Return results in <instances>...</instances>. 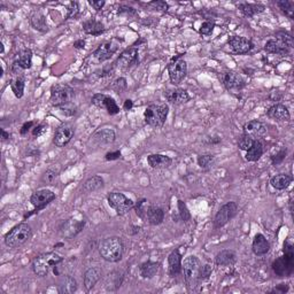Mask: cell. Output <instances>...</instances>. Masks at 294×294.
I'll return each instance as SVG.
<instances>
[{"label": "cell", "instance_id": "6da1fadb", "mask_svg": "<svg viewBox=\"0 0 294 294\" xmlns=\"http://www.w3.org/2000/svg\"><path fill=\"white\" fill-rule=\"evenodd\" d=\"M75 99V90L69 85L54 84L51 88L50 101L54 107L59 108L63 114L72 116L76 113L75 106H72V101Z\"/></svg>", "mask_w": 294, "mask_h": 294}, {"label": "cell", "instance_id": "7a4b0ae2", "mask_svg": "<svg viewBox=\"0 0 294 294\" xmlns=\"http://www.w3.org/2000/svg\"><path fill=\"white\" fill-rule=\"evenodd\" d=\"M62 262V256L59 255V254L56 252H51L42 254V255L36 257V259L32 261L31 268L32 271L37 276H39V277H46L51 270H53L56 275H59L58 267Z\"/></svg>", "mask_w": 294, "mask_h": 294}, {"label": "cell", "instance_id": "3957f363", "mask_svg": "<svg viewBox=\"0 0 294 294\" xmlns=\"http://www.w3.org/2000/svg\"><path fill=\"white\" fill-rule=\"evenodd\" d=\"M272 271L277 277L285 278L291 277L294 271V252L293 245L290 240L284 242L283 255L279 256L272 262Z\"/></svg>", "mask_w": 294, "mask_h": 294}, {"label": "cell", "instance_id": "277c9868", "mask_svg": "<svg viewBox=\"0 0 294 294\" xmlns=\"http://www.w3.org/2000/svg\"><path fill=\"white\" fill-rule=\"evenodd\" d=\"M99 254L107 262H118L124 254V244L119 237H107L99 244Z\"/></svg>", "mask_w": 294, "mask_h": 294}, {"label": "cell", "instance_id": "5b68a950", "mask_svg": "<svg viewBox=\"0 0 294 294\" xmlns=\"http://www.w3.org/2000/svg\"><path fill=\"white\" fill-rule=\"evenodd\" d=\"M200 268V260L194 255H188L184 262H181V272L184 275V282L188 292H194L200 283V279H199Z\"/></svg>", "mask_w": 294, "mask_h": 294}, {"label": "cell", "instance_id": "8992f818", "mask_svg": "<svg viewBox=\"0 0 294 294\" xmlns=\"http://www.w3.org/2000/svg\"><path fill=\"white\" fill-rule=\"evenodd\" d=\"M32 237V228L28 223H20L5 235V244L9 248H19Z\"/></svg>", "mask_w": 294, "mask_h": 294}, {"label": "cell", "instance_id": "52a82bcc", "mask_svg": "<svg viewBox=\"0 0 294 294\" xmlns=\"http://www.w3.org/2000/svg\"><path fill=\"white\" fill-rule=\"evenodd\" d=\"M169 114L167 104H151L144 112L145 123L152 128H162Z\"/></svg>", "mask_w": 294, "mask_h": 294}, {"label": "cell", "instance_id": "ba28073f", "mask_svg": "<svg viewBox=\"0 0 294 294\" xmlns=\"http://www.w3.org/2000/svg\"><path fill=\"white\" fill-rule=\"evenodd\" d=\"M183 56L184 54H178L174 57L167 66L170 83L173 85H179L187 76V63L183 59Z\"/></svg>", "mask_w": 294, "mask_h": 294}, {"label": "cell", "instance_id": "9c48e42d", "mask_svg": "<svg viewBox=\"0 0 294 294\" xmlns=\"http://www.w3.org/2000/svg\"><path fill=\"white\" fill-rule=\"evenodd\" d=\"M57 195L54 193L53 191L49 190V188H42V190H38L32 193V195L30 197V202L31 205L35 207V209L32 210L31 213H28L24 215V221L28 219V217H30L32 214H36L38 213L39 210L44 209L47 205H50L51 202L56 200Z\"/></svg>", "mask_w": 294, "mask_h": 294}, {"label": "cell", "instance_id": "30bf717a", "mask_svg": "<svg viewBox=\"0 0 294 294\" xmlns=\"http://www.w3.org/2000/svg\"><path fill=\"white\" fill-rule=\"evenodd\" d=\"M107 202L119 216L125 215L135 207V202L119 192H112L107 195Z\"/></svg>", "mask_w": 294, "mask_h": 294}, {"label": "cell", "instance_id": "8fae6325", "mask_svg": "<svg viewBox=\"0 0 294 294\" xmlns=\"http://www.w3.org/2000/svg\"><path fill=\"white\" fill-rule=\"evenodd\" d=\"M238 213V205L234 201H229L226 205H223L219 209V212L216 213L215 217H214V229L223 228L224 226L230 222L234 217L237 215Z\"/></svg>", "mask_w": 294, "mask_h": 294}, {"label": "cell", "instance_id": "7c38bea8", "mask_svg": "<svg viewBox=\"0 0 294 294\" xmlns=\"http://www.w3.org/2000/svg\"><path fill=\"white\" fill-rule=\"evenodd\" d=\"M220 78L224 88L230 92H237V91H240L246 86V81L242 78V76L234 70L222 72Z\"/></svg>", "mask_w": 294, "mask_h": 294}, {"label": "cell", "instance_id": "4fadbf2b", "mask_svg": "<svg viewBox=\"0 0 294 294\" xmlns=\"http://www.w3.org/2000/svg\"><path fill=\"white\" fill-rule=\"evenodd\" d=\"M75 135V126L71 123H62L59 125L54 132L53 144L57 147H64L67 144L70 143L72 137Z\"/></svg>", "mask_w": 294, "mask_h": 294}, {"label": "cell", "instance_id": "5bb4252c", "mask_svg": "<svg viewBox=\"0 0 294 294\" xmlns=\"http://www.w3.org/2000/svg\"><path fill=\"white\" fill-rule=\"evenodd\" d=\"M92 104L98 108H101V110H106L107 113L110 115H116L119 113V107L116 104L114 98L111 96H107V94L104 93H96L93 94Z\"/></svg>", "mask_w": 294, "mask_h": 294}, {"label": "cell", "instance_id": "9a60e30c", "mask_svg": "<svg viewBox=\"0 0 294 294\" xmlns=\"http://www.w3.org/2000/svg\"><path fill=\"white\" fill-rule=\"evenodd\" d=\"M32 66V51L30 49H24L17 53L13 62L12 70L14 75L20 76L21 71L25 69H30Z\"/></svg>", "mask_w": 294, "mask_h": 294}, {"label": "cell", "instance_id": "2e32d148", "mask_svg": "<svg viewBox=\"0 0 294 294\" xmlns=\"http://www.w3.org/2000/svg\"><path fill=\"white\" fill-rule=\"evenodd\" d=\"M118 44L116 43L115 39L113 41L104 42L97 47V50L93 52V57L99 61V62H104V61L110 60L114 54L118 52Z\"/></svg>", "mask_w": 294, "mask_h": 294}, {"label": "cell", "instance_id": "e0dca14e", "mask_svg": "<svg viewBox=\"0 0 294 294\" xmlns=\"http://www.w3.org/2000/svg\"><path fill=\"white\" fill-rule=\"evenodd\" d=\"M166 100L169 104L174 105V106H179V105L186 104L191 100V96L188 94L186 90L180 88H174V89H167L163 92Z\"/></svg>", "mask_w": 294, "mask_h": 294}, {"label": "cell", "instance_id": "ac0fdd59", "mask_svg": "<svg viewBox=\"0 0 294 294\" xmlns=\"http://www.w3.org/2000/svg\"><path fill=\"white\" fill-rule=\"evenodd\" d=\"M228 43L232 51L235 54H240V56L249 53L254 49L253 42L246 37H241V36H232L229 38Z\"/></svg>", "mask_w": 294, "mask_h": 294}, {"label": "cell", "instance_id": "d6986e66", "mask_svg": "<svg viewBox=\"0 0 294 294\" xmlns=\"http://www.w3.org/2000/svg\"><path fill=\"white\" fill-rule=\"evenodd\" d=\"M138 56H139V51L136 46H131L129 49L119 54L118 58V61H116V64H118L119 67L122 68H129L131 67L132 64L138 63Z\"/></svg>", "mask_w": 294, "mask_h": 294}, {"label": "cell", "instance_id": "ffe728a7", "mask_svg": "<svg viewBox=\"0 0 294 294\" xmlns=\"http://www.w3.org/2000/svg\"><path fill=\"white\" fill-rule=\"evenodd\" d=\"M244 133L250 136L254 139H259L262 138L267 133V125L264 123L257 121V119H253V121H248L244 124Z\"/></svg>", "mask_w": 294, "mask_h": 294}, {"label": "cell", "instance_id": "44dd1931", "mask_svg": "<svg viewBox=\"0 0 294 294\" xmlns=\"http://www.w3.org/2000/svg\"><path fill=\"white\" fill-rule=\"evenodd\" d=\"M268 118L277 122H289L291 119L289 108L283 104H276L267 112Z\"/></svg>", "mask_w": 294, "mask_h": 294}, {"label": "cell", "instance_id": "7402d4cb", "mask_svg": "<svg viewBox=\"0 0 294 294\" xmlns=\"http://www.w3.org/2000/svg\"><path fill=\"white\" fill-rule=\"evenodd\" d=\"M85 222L84 221H76V220H68L62 223L60 228V232L62 235L67 238H72L77 235L83 229H84Z\"/></svg>", "mask_w": 294, "mask_h": 294}, {"label": "cell", "instance_id": "603a6c76", "mask_svg": "<svg viewBox=\"0 0 294 294\" xmlns=\"http://www.w3.org/2000/svg\"><path fill=\"white\" fill-rule=\"evenodd\" d=\"M181 254L178 248L174 249L168 256V272L170 277H177L179 274H181Z\"/></svg>", "mask_w": 294, "mask_h": 294}, {"label": "cell", "instance_id": "cb8c5ba5", "mask_svg": "<svg viewBox=\"0 0 294 294\" xmlns=\"http://www.w3.org/2000/svg\"><path fill=\"white\" fill-rule=\"evenodd\" d=\"M271 248L270 242L262 234H256L252 242V250L256 256H263L269 253Z\"/></svg>", "mask_w": 294, "mask_h": 294}, {"label": "cell", "instance_id": "d4e9b609", "mask_svg": "<svg viewBox=\"0 0 294 294\" xmlns=\"http://www.w3.org/2000/svg\"><path fill=\"white\" fill-rule=\"evenodd\" d=\"M291 47H289L285 43L279 39H269L264 45V51L269 54H278V56H286L291 52Z\"/></svg>", "mask_w": 294, "mask_h": 294}, {"label": "cell", "instance_id": "484cf974", "mask_svg": "<svg viewBox=\"0 0 294 294\" xmlns=\"http://www.w3.org/2000/svg\"><path fill=\"white\" fill-rule=\"evenodd\" d=\"M29 22H30V25L35 30L42 32V34H45V32L49 31V24H47L46 16L42 10H35V12H32L30 17H29Z\"/></svg>", "mask_w": 294, "mask_h": 294}, {"label": "cell", "instance_id": "4316f807", "mask_svg": "<svg viewBox=\"0 0 294 294\" xmlns=\"http://www.w3.org/2000/svg\"><path fill=\"white\" fill-rule=\"evenodd\" d=\"M115 131L113 129H108V128H104V129H99L98 131L94 132V135L92 136V140L93 143H96L97 145H108L112 144L115 141Z\"/></svg>", "mask_w": 294, "mask_h": 294}, {"label": "cell", "instance_id": "83f0119b", "mask_svg": "<svg viewBox=\"0 0 294 294\" xmlns=\"http://www.w3.org/2000/svg\"><path fill=\"white\" fill-rule=\"evenodd\" d=\"M165 221V210L160 206L157 205H150L147 209V216L146 222H148L151 226H160Z\"/></svg>", "mask_w": 294, "mask_h": 294}, {"label": "cell", "instance_id": "f1b7e54d", "mask_svg": "<svg viewBox=\"0 0 294 294\" xmlns=\"http://www.w3.org/2000/svg\"><path fill=\"white\" fill-rule=\"evenodd\" d=\"M147 163L153 169H166L172 166L173 159L168 155L151 154L147 157Z\"/></svg>", "mask_w": 294, "mask_h": 294}, {"label": "cell", "instance_id": "f546056e", "mask_svg": "<svg viewBox=\"0 0 294 294\" xmlns=\"http://www.w3.org/2000/svg\"><path fill=\"white\" fill-rule=\"evenodd\" d=\"M237 262V254L231 249H223L217 253L215 263L219 267H231Z\"/></svg>", "mask_w": 294, "mask_h": 294}, {"label": "cell", "instance_id": "4dcf8cb0", "mask_svg": "<svg viewBox=\"0 0 294 294\" xmlns=\"http://www.w3.org/2000/svg\"><path fill=\"white\" fill-rule=\"evenodd\" d=\"M101 276H103V271H101L100 268L98 267H92L89 268L88 270L85 271L84 274V286L86 291H90L92 290L98 282L100 281Z\"/></svg>", "mask_w": 294, "mask_h": 294}, {"label": "cell", "instance_id": "1f68e13d", "mask_svg": "<svg viewBox=\"0 0 294 294\" xmlns=\"http://www.w3.org/2000/svg\"><path fill=\"white\" fill-rule=\"evenodd\" d=\"M238 9L240 10L241 14L246 17H253L256 14H261L266 10V6L263 3H248V2H241L238 5Z\"/></svg>", "mask_w": 294, "mask_h": 294}, {"label": "cell", "instance_id": "d6a6232c", "mask_svg": "<svg viewBox=\"0 0 294 294\" xmlns=\"http://www.w3.org/2000/svg\"><path fill=\"white\" fill-rule=\"evenodd\" d=\"M82 27L85 34L94 36V37L101 36L105 31H106V28H105V25L103 23L93 19H90L88 21H85V22H83Z\"/></svg>", "mask_w": 294, "mask_h": 294}, {"label": "cell", "instance_id": "836d02e7", "mask_svg": "<svg viewBox=\"0 0 294 294\" xmlns=\"http://www.w3.org/2000/svg\"><path fill=\"white\" fill-rule=\"evenodd\" d=\"M159 268H160V263L154 262V261H151V260L141 263L139 267V274L141 276V278L144 279L154 278L158 274Z\"/></svg>", "mask_w": 294, "mask_h": 294}, {"label": "cell", "instance_id": "e575fe53", "mask_svg": "<svg viewBox=\"0 0 294 294\" xmlns=\"http://www.w3.org/2000/svg\"><path fill=\"white\" fill-rule=\"evenodd\" d=\"M293 177L291 175H289V174H278V175L271 177L270 185L275 190L283 191L286 190V188L291 185Z\"/></svg>", "mask_w": 294, "mask_h": 294}, {"label": "cell", "instance_id": "d590c367", "mask_svg": "<svg viewBox=\"0 0 294 294\" xmlns=\"http://www.w3.org/2000/svg\"><path fill=\"white\" fill-rule=\"evenodd\" d=\"M104 186L105 181L103 177L96 175L85 180V183L83 184L82 191L84 192V193H93V192H97L101 190V188H104Z\"/></svg>", "mask_w": 294, "mask_h": 294}, {"label": "cell", "instance_id": "8d00e7d4", "mask_svg": "<svg viewBox=\"0 0 294 294\" xmlns=\"http://www.w3.org/2000/svg\"><path fill=\"white\" fill-rule=\"evenodd\" d=\"M264 153V146L259 139H255L254 144L250 146L249 150L246 151V161L248 162H256L262 158Z\"/></svg>", "mask_w": 294, "mask_h": 294}, {"label": "cell", "instance_id": "74e56055", "mask_svg": "<svg viewBox=\"0 0 294 294\" xmlns=\"http://www.w3.org/2000/svg\"><path fill=\"white\" fill-rule=\"evenodd\" d=\"M58 288H59L60 293H64V294L75 293L76 291H77V282H76V279L74 277L67 275V276H64V277L61 278Z\"/></svg>", "mask_w": 294, "mask_h": 294}, {"label": "cell", "instance_id": "f35d334b", "mask_svg": "<svg viewBox=\"0 0 294 294\" xmlns=\"http://www.w3.org/2000/svg\"><path fill=\"white\" fill-rule=\"evenodd\" d=\"M10 89H12L14 96H15L17 99H21L24 94V88H25V79L23 76H16L10 79L9 82Z\"/></svg>", "mask_w": 294, "mask_h": 294}, {"label": "cell", "instance_id": "ab89813d", "mask_svg": "<svg viewBox=\"0 0 294 294\" xmlns=\"http://www.w3.org/2000/svg\"><path fill=\"white\" fill-rule=\"evenodd\" d=\"M276 5L278 6V8L281 9L283 14H285L290 20H293L294 17V2L290 1V0H279L276 2Z\"/></svg>", "mask_w": 294, "mask_h": 294}, {"label": "cell", "instance_id": "60d3db41", "mask_svg": "<svg viewBox=\"0 0 294 294\" xmlns=\"http://www.w3.org/2000/svg\"><path fill=\"white\" fill-rule=\"evenodd\" d=\"M197 161H198L199 167H200L201 169L209 170L214 166L216 159H215V155H213V154H201L198 157Z\"/></svg>", "mask_w": 294, "mask_h": 294}, {"label": "cell", "instance_id": "b9f144b4", "mask_svg": "<svg viewBox=\"0 0 294 294\" xmlns=\"http://www.w3.org/2000/svg\"><path fill=\"white\" fill-rule=\"evenodd\" d=\"M147 199H140L139 201H137L135 204V208L136 210V214L138 215V217L139 219H141L143 221H145L146 222V216H147V209H148V205L147 204Z\"/></svg>", "mask_w": 294, "mask_h": 294}, {"label": "cell", "instance_id": "7bdbcfd3", "mask_svg": "<svg viewBox=\"0 0 294 294\" xmlns=\"http://www.w3.org/2000/svg\"><path fill=\"white\" fill-rule=\"evenodd\" d=\"M254 141H255V139L254 138H252L248 135H246V133H242V135L239 137L238 139V147L239 150L241 151H247L250 148V146L254 144Z\"/></svg>", "mask_w": 294, "mask_h": 294}, {"label": "cell", "instance_id": "ee69618b", "mask_svg": "<svg viewBox=\"0 0 294 294\" xmlns=\"http://www.w3.org/2000/svg\"><path fill=\"white\" fill-rule=\"evenodd\" d=\"M177 206H178V214H179V217L180 220L183 221V222H188V221L191 220V213L190 210H188L186 204L183 200H177Z\"/></svg>", "mask_w": 294, "mask_h": 294}, {"label": "cell", "instance_id": "f6af8a7d", "mask_svg": "<svg viewBox=\"0 0 294 294\" xmlns=\"http://www.w3.org/2000/svg\"><path fill=\"white\" fill-rule=\"evenodd\" d=\"M59 177V170L54 168H49L42 176V183L43 184H52Z\"/></svg>", "mask_w": 294, "mask_h": 294}, {"label": "cell", "instance_id": "bcb514c9", "mask_svg": "<svg viewBox=\"0 0 294 294\" xmlns=\"http://www.w3.org/2000/svg\"><path fill=\"white\" fill-rule=\"evenodd\" d=\"M286 155H288V148H286V147H282L281 150H279L277 152V153H276L275 155H272V157H271L272 166L276 167V166L282 165V163L285 161Z\"/></svg>", "mask_w": 294, "mask_h": 294}, {"label": "cell", "instance_id": "7dc6e473", "mask_svg": "<svg viewBox=\"0 0 294 294\" xmlns=\"http://www.w3.org/2000/svg\"><path fill=\"white\" fill-rule=\"evenodd\" d=\"M112 89H113L118 94H122L124 91L128 89V82H126L125 77H118L112 85Z\"/></svg>", "mask_w": 294, "mask_h": 294}, {"label": "cell", "instance_id": "c3c4849f", "mask_svg": "<svg viewBox=\"0 0 294 294\" xmlns=\"http://www.w3.org/2000/svg\"><path fill=\"white\" fill-rule=\"evenodd\" d=\"M79 14V2L78 1H71L69 2V5L67 7V14H66V19H75L77 17Z\"/></svg>", "mask_w": 294, "mask_h": 294}, {"label": "cell", "instance_id": "681fc988", "mask_svg": "<svg viewBox=\"0 0 294 294\" xmlns=\"http://www.w3.org/2000/svg\"><path fill=\"white\" fill-rule=\"evenodd\" d=\"M214 28H215V22L214 21H205L200 25V28H199V34L202 36H210L213 34Z\"/></svg>", "mask_w": 294, "mask_h": 294}, {"label": "cell", "instance_id": "f907efd6", "mask_svg": "<svg viewBox=\"0 0 294 294\" xmlns=\"http://www.w3.org/2000/svg\"><path fill=\"white\" fill-rule=\"evenodd\" d=\"M147 6L148 7H152V8H153V9L159 10V12H162V13L168 12V9H169L168 2L163 1V0H154V1L148 2Z\"/></svg>", "mask_w": 294, "mask_h": 294}, {"label": "cell", "instance_id": "816d5d0a", "mask_svg": "<svg viewBox=\"0 0 294 294\" xmlns=\"http://www.w3.org/2000/svg\"><path fill=\"white\" fill-rule=\"evenodd\" d=\"M275 37L279 39V41H282L283 43H285V44L289 47L293 49V38H292V36L289 34V32L279 31V32H277V34H276Z\"/></svg>", "mask_w": 294, "mask_h": 294}, {"label": "cell", "instance_id": "f5cc1de1", "mask_svg": "<svg viewBox=\"0 0 294 294\" xmlns=\"http://www.w3.org/2000/svg\"><path fill=\"white\" fill-rule=\"evenodd\" d=\"M212 272L213 268L210 264H205V266H202L200 268V274H199V279H200V282L208 281L210 276H212Z\"/></svg>", "mask_w": 294, "mask_h": 294}, {"label": "cell", "instance_id": "db71d44e", "mask_svg": "<svg viewBox=\"0 0 294 294\" xmlns=\"http://www.w3.org/2000/svg\"><path fill=\"white\" fill-rule=\"evenodd\" d=\"M46 130H47V124H45V123H39V124H37L34 129H32V136L35 138L41 137L46 132Z\"/></svg>", "mask_w": 294, "mask_h": 294}, {"label": "cell", "instance_id": "11a10c76", "mask_svg": "<svg viewBox=\"0 0 294 294\" xmlns=\"http://www.w3.org/2000/svg\"><path fill=\"white\" fill-rule=\"evenodd\" d=\"M118 13V14H126V15H130V16L137 15V10L133 8V7H130V6H126V5L119 6Z\"/></svg>", "mask_w": 294, "mask_h": 294}, {"label": "cell", "instance_id": "9f6ffc18", "mask_svg": "<svg viewBox=\"0 0 294 294\" xmlns=\"http://www.w3.org/2000/svg\"><path fill=\"white\" fill-rule=\"evenodd\" d=\"M121 157H122L121 151L108 152V153L105 155V160H106V161H115V160L121 159Z\"/></svg>", "mask_w": 294, "mask_h": 294}, {"label": "cell", "instance_id": "6f0895ef", "mask_svg": "<svg viewBox=\"0 0 294 294\" xmlns=\"http://www.w3.org/2000/svg\"><path fill=\"white\" fill-rule=\"evenodd\" d=\"M35 125V122L34 121H29V122H25L24 124L21 126V130H20V133L21 136H25L28 135V132L30 131V130L32 129V126Z\"/></svg>", "mask_w": 294, "mask_h": 294}, {"label": "cell", "instance_id": "680465c9", "mask_svg": "<svg viewBox=\"0 0 294 294\" xmlns=\"http://www.w3.org/2000/svg\"><path fill=\"white\" fill-rule=\"evenodd\" d=\"M89 5L92 6L96 10H100L106 5V1H104V0H89Z\"/></svg>", "mask_w": 294, "mask_h": 294}, {"label": "cell", "instance_id": "91938a15", "mask_svg": "<svg viewBox=\"0 0 294 294\" xmlns=\"http://www.w3.org/2000/svg\"><path fill=\"white\" fill-rule=\"evenodd\" d=\"M289 285L288 284H279L278 286H276V288L272 290L271 292H275V293H281V294H285L286 292L289 291Z\"/></svg>", "mask_w": 294, "mask_h": 294}, {"label": "cell", "instance_id": "94428289", "mask_svg": "<svg viewBox=\"0 0 294 294\" xmlns=\"http://www.w3.org/2000/svg\"><path fill=\"white\" fill-rule=\"evenodd\" d=\"M132 108H133V101L131 99H126L124 101V104H123V110L129 112V111H131Z\"/></svg>", "mask_w": 294, "mask_h": 294}, {"label": "cell", "instance_id": "6125c7cd", "mask_svg": "<svg viewBox=\"0 0 294 294\" xmlns=\"http://www.w3.org/2000/svg\"><path fill=\"white\" fill-rule=\"evenodd\" d=\"M85 44H86V42L84 41V39H78V41H76L74 43V47L76 50H81V49H84Z\"/></svg>", "mask_w": 294, "mask_h": 294}, {"label": "cell", "instance_id": "be15d7a7", "mask_svg": "<svg viewBox=\"0 0 294 294\" xmlns=\"http://www.w3.org/2000/svg\"><path fill=\"white\" fill-rule=\"evenodd\" d=\"M9 132H7L6 130H3V129H1V138H2V141H6V140H8L9 139Z\"/></svg>", "mask_w": 294, "mask_h": 294}, {"label": "cell", "instance_id": "e7e4bbea", "mask_svg": "<svg viewBox=\"0 0 294 294\" xmlns=\"http://www.w3.org/2000/svg\"><path fill=\"white\" fill-rule=\"evenodd\" d=\"M0 46H1V53H3V44H2V43L0 44Z\"/></svg>", "mask_w": 294, "mask_h": 294}]
</instances>
